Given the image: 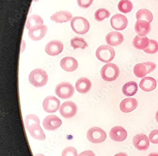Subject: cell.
Listing matches in <instances>:
<instances>
[{
	"label": "cell",
	"instance_id": "cell-32",
	"mask_svg": "<svg viewBox=\"0 0 158 156\" xmlns=\"http://www.w3.org/2000/svg\"><path fill=\"white\" fill-rule=\"evenodd\" d=\"M36 123H40V121L39 117L35 114H29L25 119V125L26 128Z\"/></svg>",
	"mask_w": 158,
	"mask_h": 156
},
{
	"label": "cell",
	"instance_id": "cell-26",
	"mask_svg": "<svg viewBox=\"0 0 158 156\" xmlns=\"http://www.w3.org/2000/svg\"><path fill=\"white\" fill-rule=\"evenodd\" d=\"M137 84L134 81H130L127 82L123 86V93L127 96H134L137 93Z\"/></svg>",
	"mask_w": 158,
	"mask_h": 156
},
{
	"label": "cell",
	"instance_id": "cell-14",
	"mask_svg": "<svg viewBox=\"0 0 158 156\" xmlns=\"http://www.w3.org/2000/svg\"><path fill=\"white\" fill-rule=\"evenodd\" d=\"M109 136L110 138L114 142H123L127 137V132L122 127L117 126L113 127L110 130Z\"/></svg>",
	"mask_w": 158,
	"mask_h": 156
},
{
	"label": "cell",
	"instance_id": "cell-25",
	"mask_svg": "<svg viewBox=\"0 0 158 156\" xmlns=\"http://www.w3.org/2000/svg\"><path fill=\"white\" fill-rule=\"evenodd\" d=\"M43 21L41 17L38 15L33 14L28 17L26 23V28L30 30L43 25Z\"/></svg>",
	"mask_w": 158,
	"mask_h": 156
},
{
	"label": "cell",
	"instance_id": "cell-4",
	"mask_svg": "<svg viewBox=\"0 0 158 156\" xmlns=\"http://www.w3.org/2000/svg\"><path fill=\"white\" fill-rule=\"evenodd\" d=\"M115 51L111 47L106 45L101 46L96 51L98 60L104 63H108L113 60L115 56Z\"/></svg>",
	"mask_w": 158,
	"mask_h": 156
},
{
	"label": "cell",
	"instance_id": "cell-29",
	"mask_svg": "<svg viewBox=\"0 0 158 156\" xmlns=\"http://www.w3.org/2000/svg\"><path fill=\"white\" fill-rule=\"evenodd\" d=\"M118 10L124 14L131 12L133 9V4L130 0H121L118 3Z\"/></svg>",
	"mask_w": 158,
	"mask_h": 156
},
{
	"label": "cell",
	"instance_id": "cell-7",
	"mask_svg": "<svg viewBox=\"0 0 158 156\" xmlns=\"http://www.w3.org/2000/svg\"><path fill=\"white\" fill-rule=\"evenodd\" d=\"M106 133L103 129L96 127L90 129L86 134L88 141L95 144L104 142L106 139Z\"/></svg>",
	"mask_w": 158,
	"mask_h": 156
},
{
	"label": "cell",
	"instance_id": "cell-20",
	"mask_svg": "<svg viewBox=\"0 0 158 156\" xmlns=\"http://www.w3.org/2000/svg\"><path fill=\"white\" fill-rule=\"evenodd\" d=\"M136 33L141 36H145L151 31L150 23L143 20H137L135 25Z\"/></svg>",
	"mask_w": 158,
	"mask_h": 156
},
{
	"label": "cell",
	"instance_id": "cell-27",
	"mask_svg": "<svg viewBox=\"0 0 158 156\" xmlns=\"http://www.w3.org/2000/svg\"><path fill=\"white\" fill-rule=\"evenodd\" d=\"M136 17L137 20H143L150 23H152L153 20L152 13L150 10L145 9L139 10L137 12Z\"/></svg>",
	"mask_w": 158,
	"mask_h": 156
},
{
	"label": "cell",
	"instance_id": "cell-16",
	"mask_svg": "<svg viewBox=\"0 0 158 156\" xmlns=\"http://www.w3.org/2000/svg\"><path fill=\"white\" fill-rule=\"evenodd\" d=\"M48 27L46 25L41 26L31 29L29 31V36L34 41H39L42 39L47 31Z\"/></svg>",
	"mask_w": 158,
	"mask_h": 156
},
{
	"label": "cell",
	"instance_id": "cell-1",
	"mask_svg": "<svg viewBox=\"0 0 158 156\" xmlns=\"http://www.w3.org/2000/svg\"><path fill=\"white\" fill-rule=\"evenodd\" d=\"M29 79L30 83L32 85L36 87H41L47 83L48 76L45 70L38 68L31 72Z\"/></svg>",
	"mask_w": 158,
	"mask_h": 156
},
{
	"label": "cell",
	"instance_id": "cell-37",
	"mask_svg": "<svg viewBox=\"0 0 158 156\" xmlns=\"http://www.w3.org/2000/svg\"><path fill=\"white\" fill-rule=\"evenodd\" d=\"M114 156H128L127 154H126L124 152H119V153H117L116 155H114Z\"/></svg>",
	"mask_w": 158,
	"mask_h": 156
},
{
	"label": "cell",
	"instance_id": "cell-6",
	"mask_svg": "<svg viewBox=\"0 0 158 156\" xmlns=\"http://www.w3.org/2000/svg\"><path fill=\"white\" fill-rule=\"evenodd\" d=\"M75 89L73 85L69 82H61L56 85L55 93L60 98L67 99L73 96Z\"/></svg>",
	"mask_w": 158,
	"mask_h": 156
},
{
	"label": "cell",
	"instance_id": "cell-11",
	"mask_svg": "<svg viewBox=\"0 0 158 156\" xmlns=\"http://www.w3.org/2000/svg\"><path fill=\"white\" fill-rule=\"evenodd\" d=\"M62 124V121L59 117L55 115H49L45 118L43 121L44 128L52 131L59 128Z\"/></svg>",
	"mask_w": 158,
	"mask_h": 156
},
{
	"label": "cell",
	"instance_id": "cell-33",
	"mask_svg": "<svg viewBox=\"0 0 158 156\" xmlns=\"http://www.w3.org/2000/svg\"><path fill=\"white\" fill-rule=\"evenodd\" d=\"M62 156H77V150L74 147H67L63 150Z\"/></svg>",
	"mask_w": 158,
	"mask_h": 156
},
{
	"label": "cell",
	"instance_id": "cell-23",
	"mask_svg": "<svg viewBox=\"0 0 158 156\" xmlns=\"http://www.w3.org/2000/svg\"><path fill=\"white\" fill-rule=\"evenodd\" d=\"M157 86L156 80L152 77H145L140 82L139 87L144 91L150 92L155 89Z\"/></svg>",
	"mask_w": 158,
	"mask_h": 156
},
{
	"label": "cell",
	"instance_id": "cell-13",
	"mask_svg": "<svg viewBox=\"0 0 158 156\" xmlns=\"http://www.w3.org/2000/svg\"><path fill=\"white\" fill-rule=\"evenodd\" d=\"M63 47L62 42L60 40H52L46 46L45 51L49 55L55 56L62 52Z\"/></svg>",
	"mask_w": 158,
	"mask_h": 156
},
{
	"label": "cell",
	"instance_id": "cell-12",
	"mask_svg": "<svg viewBox=\"0 0 158 156\" xmlns=\"http://www.w3.org/2000/svg\"><path fill=\"white\" fill-rule=\"evenodd\" d=\"M110 23L113 29L114 30L122 31L127 26V18L123 15L116 14L111 18Z\"/></svg>",
	"mask_w": 158,
	"mask_h": 156
},
{
	"label": "cell",
	"instance_id": "cell-31",
	"mask_svg": "<svg viewBox=\"0 0 158 156\" xmlns=\"http://www.w3.org/2000/svg\"><path fill=\"white\" fill-rule=\"evenodd\" d=\"M149 45L144 51L149 54H154L158 51V43L156 40L150 39Z\"/></svg>",
	"mask_w": 158,
	"mask_h": 156
},
{
	"label": "cell",
	"instance_id": "cell-5",
	"mask_svg": "<svg viewBox=\"0 0 158 156\" xmlns=\"http://www.w3.org/2000/svg\"><path fill=\"white\" fill-rule=\"evenodd\" d=\"M156 67V64L153 62L147 61L136 64L134 67L133 71L136 76L143 78L147 74L153 72Z\"/></svg>",
	"mask_w": 158,
	"mask_h": 156
},
{
	"label": "cell",
	"instance_id": "cell-34",
	"mask_svg": "<svg viewBox=\"0 0 158 156\" xmlns=\"http://www.w3.org/2000/svg\"><path fill=\"white\" fill-rule=\"evenodd\" d=\"M149 140L153 144H158V129L152 130L149 134Z\"/></svg>",
	"mask_w": 158,
	"mask_h": 156
},
{
	"label": "cell",
	"instance_id": "cell-17",
	"mask_svg": "<svg viewBox=\"0 0 158 156\" xmlns=\"http://www.w3.org/2000/svg\"><path fill=\"white\" fill-rule=\"evenodd\" d=\"M31 136L36 140L43 141L46 138V136L43 129L40 125V123H34L26 128Z\"/></svg>",
	"mask_w": 158,
	"mask_h": 156
},
{
	"label": "cell",
	"instance_id": "cell-10",
	"mask_svg": "<svg viewBox=\"0 0 158 156\" xmlns=\"http://www.w3.org/2000/svg\"><path fill=\"white\" fill-rule=\"evenodd\" d=\"M133 145L140 151H146L150 146V141L144 134H138L133 138Z\"/></svg>",
	"mask_w": 158,
	"mask_h": 156
},
{
	"label": "cell",
	"instance_id": "cell-40",
	"mask_svg": "<svg viewBox=\"0 0 158 156\" xmlns=\"http://www.w3.org/2000/svg\"><path fill=\"white\" fill-rule=\"evenodd\" d=\"M35 156H45L44 155H42L41 154H37L35 155Z\"/></svg>",
	"mask_w": 158,
	"mask_h": 156
},
{
	"label": "cell",
	"instance_id": "cell-3",
	"mask_svg": "<svg viewBox=\"0 0 158 156\" xmlns=\"http://www.w3.org/2000/svg\"><path fill=\"white\" fill-rule=\"evenodd\" d=\"M70 24L72 30L77 34H84L87 33L89 30V23L86 19L82 17L73 18Z\"/></svg>",
	"mask_w": 158,
	"mask_h": 156
},
{
	"label": "cell",
	"instance_id": "cell-22",
	"mask_svg": "<svg viewBox=\"0 0 158 156\" xmlns=\"http://www.w3.org/2000/svg\"><path fill=\"white\" fill-rule=\"evenodd\" d=\"M72 18V14L66 10H60L56 12L50 17V20L56 23H66L70 21Z\"/></svg>",
	"mask_w": 158,
	"mask_h": 156
},
{
	"label": "cell",
	"instance_id": "cell-41",
	"mask_svg": "<svg viewBox=\"0 0 158 156\" xmlns=\"http://www.w3.org/2000/svg\"></svg>",
	"mask_w": 158,
	"mask_h": 156
},
{
	"label": "cell",
	"instance_id": "cell-8",
	"mask_svg": "<svg viewBox=\"0 0 158 156\" xmlns=\"http://www.w3.org/2000/svg\"><path fill=\"white\" fill-rule=\"evenodd\" d=\"M77 111V107L75 103L72 101H66L61 105L60 113L66 119H70L76 115Z\"/></svg>",
	"mask_w": 158,
	"mask_h": 156
},
{
	"label": "cell",
	"instance_id": "cell-30",
	"mask_svg": "<svg viewBox=\"0 0 158 156\" xmlns=\"http://www.w3.org/2000/svg\"><path fill=\"white\" fill-rule=\"evenodd\" d=\"M110 16V13L105 8H101L95 12L94 19L98 22H102L105 18H108Z\"/></svg>",
	"mask_w": 158,
	"mask_h": 156
},
{
	"label": "cell",
	"instance_id": "cell-28",
	"mask_svg": "<svg viewBox=\"0 0 158 156\" xmlns=\"http://www.w3.org/2000/svg\"><path fill=\"white\" fill-rule=\"evenodd\" d=\"M70 45L74 49L78 48L84 49L88 46L87 42L83 38L78 37L72 39L70 40Z\"/></svg>",
	"mask_w": 158,
	"mask_h": 156
},
{
	"label": "cell",
	"instance_id": "cell-39",
	"mask_svg": "<svg viewBox=\"0 0 158 156\" xmlns=\"http://www.w3.org/2000/svg\"><path fill=\"white\" fill-rule=\"evenodd\" d=\"M155 119H156V121H157L158 123V111L156 112V115H155Z\"/></svg>",
	"mask_w": 158,
	"mask_h": 156
},
{
	"label": "cell",
	"instance_id": "cell-19",
	"mask_svg": "<svg viewBox=\"0 0 158 156\" xmlns=\"http://www.w3.org/2000/svg\"><path fill=\"white\" fill-rule=\"evenodd\" d=\"M138 105V103L135 99L128 98L122 101L120 105V110L124 113H128L135 110Z\"/></svg>",
	"mask_w": 158,
	"mask_h": 156
},
{
	"label": "cell",
	"instance_id": "cell-15",
	"mask_svg": "<svg viewBox=\"0 0 158 156\" xmlns=\"http://www.w3.org/2000/svg\"><path fill=\"white\" fill-rule=\"evenodd\" d=\"M124 38L122 34L117 31H112L108 33L106 37L107 44L112 47L120 45L123 42Z\"/></svg>",
	"mask_w": 158,
	"mask_h": 156
},
{
	"label": "cell",
	"instance_id": "cell-24",
	"mask_svg": "<svg viewBox=\"0 0 158 156\" xmlns=\"http://www.w3.org/2000/svg\"><path fill=\"white\" fill-rule=\"evenodd\" d=\"M150 39L146 36L137 35L132 41V45L134 47L138 50H144L149 45Z\"/></svg>",
	"mask_w": 158,
	"mask_h": 156
},
{
	"label": "cell",
	"instance_id": "cell-35",
	"mask_svg": "<svg viewBox=\"0 0 158 156\" xmlns=\"http://www.w3.org/2000/svg\"><path fill=\"white\" fill-rule=\"evenodd\" d=\"M94 0H77L78 6L82 8L86 9L91 6Z\"/></svg>",
	"mask_w": 158,
	"mask_h": 156
},
{
	"label": "cell",
	"instance_id": "cell-21",
	"mask_svg": "<svg viewBox=\"0 0 158 156\" xmlns=\"http://www.w3.org/2000/svg\"><path fill=\"white\" fill-rule=\"evenodd\" d=\"M92 83L90 80L86 77H81L77 81L76 89L80 93H87L90 90Z\"/></svg>",
	"mask_w": 158,
	"mask_h": 156
},
{
	"label": "cell",
	"instance_id": "cell-18",
	"mask_svg": "<svg viewBox=\"0 0 158 156\" xmlns=\"http://www.w3.org/2000/svg\"><path fill=\"white\" fill-rule=\"evenodd\" d=\"M78 65L77 60L73 57H65L60 61L62 68L67 72H73L76 70Z\"/></svg>",
	"mask_w": 158,
	"mask_h": 156
},
{
	"label": "cell",
	"instance_id": "cell-2",
	"mask_svg": "<svg viewBox=\"0 0 158 156\" xmlns=\"http://www.w3.org/2000/svg\"><path fill=\"white\" fill-rule=\"evenodd\" d=\"M120 69L118 66L113 63H107L101 70V76L107 82H112L116 80L120 75Z\"/></svg>",
	"mask_w": 158,
	"mask_h": 156
},
{
	"label": "cell",
	"instance_id": "cell-36",
	"mask_svg": "<svg viewBox=\"0 0 158 156\" xmlns=\"http://www.w3.org/2000/svg\"><path fill=\"white\" fill-rule=\"evenodd\" d=\"M77 156H96L94 152L91 150H86L79 154Z\"/></svg>",
	"mask_w": 158,
	"mask_h": 156
},
{
	"label": "cell",
	"instance_id": "cell-9",
	"mask_svg": "<svg viewBox=\"0 0 158 156\" xmlns=\"http://www.w3.org/2000/svg\"><path fill=\"white\" fill-rule=\"evenodd\" d=\"M42 106L47 113H53L59 110L60 102L54 96H48L44 100Z\"/></svg>",
	"mask_w": 158,
	"mask_h": 156
},
{
	"label": "cell",
	"instance_id": "cell-38",
	"mask_svg": "<svg viewBox=\"0 0 158 156\" xmlns=\"http://www.w3.org/2000/svg\"><path fill=\"white\" fill-rule=\"evenodd\" d=\"M147 156H158V153L157 152H152L149 154Z\"/></svg>",
	"mask_w": 158,
	"mask_h": 156
}]
</instances>
